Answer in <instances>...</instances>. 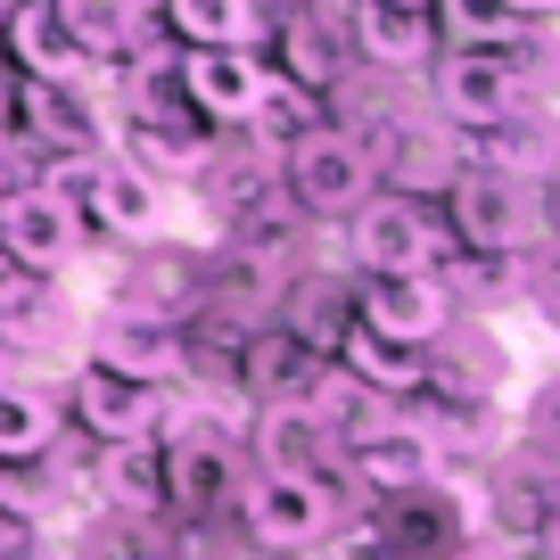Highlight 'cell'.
<instances>
[{
    "label": "cell",
    "instance_id": "cell-1",
    "mask_svg": "<svg viewBox=\"0 0 560 560\" xmlns=\"http://www.w3.org/2000/svg\"><path fill=\"white\" fill-rule=\"evenodd\" d=\"M280 198L298 214H322V223H347L363 198H380V182H371V158H363V140L338 132V124H322V132H305L289 158L272 165Z\"/></svg>",
    "mask_w": 560,
    "mask_h": 560
},
{
    "label": "cell",
    "instance_id": "cell-2",
    "mask_svg": "<svg viewBox=\"0 0 560 560\" xmlns=\"http://www.w3.org/2000/svg\"><path fill=\"white\" fill-rule=\"evenodd\" d=\"M0 363L9 371H83V322L50 280H0Z\"/></svg>",
    "mask_w": 560,
    "mask_h": 560
},
{
    "label": "cell",
    "instance_id": "cell-3",
    "mask_svg": "<svg viewBox=\"0 0 560 560\" xmlns=\"http://www.w3.org/2000/svg\"><path fill=\"white\" fill-rule=\"evenodd\" d=\"M347 256L363 280H404V272H438L445 264V240L429 231V214H420V198H363V207L347 214Z\"/></svg>",
    "mask_w": 560,
    "mask_h": 560
},
{
    "label": "cell",
    "instance_id": "cell-4",
    "mask_svg": "<svg viewBox=\"0 0 560 560\" xmlns=\"http://www.w3.org/2000/svg\"><path fill=\"white\" fill-rule=\"evenodd\" d=\"M0 247H9V272H25V280L67 272L74 247H83V207L67 190H50V182H18L0 198Z\"/></svg>",
    "mask_w": 560,
    "mask_h": 560
},
{
    "label": "cell",
    "instance_id": "cell-5",
    "mask_svg": "<svg viewBox=\"0 0 560 560\" xmlns=\"http://www.w3.org/2000/svg\"><path fill=\"white\" fill-rule=\"evenodd\" d=\"M83 363L91 371H116V380L140 387H174L190 371V338L158 314H132V305H107L100 322H83Z\"/></svg>",
    "mask_w": 560,
    "mask_h": 560
},
{
    "label": "cell",
    "instance_id": "cell-6",
    "mask_svg": "<svg viewBox=\"0 0 560 560\" xmlns=\"http://www.w3.org/2000/svg\"><path fill=\"white\" fill-rule=\"evenodd\" d=\"M536 91L520 74V42L511 50H445V67H438V124L445 132H487V124H503Z\"/></svg>",
    "mask_w": 560,
    "mask_h": 560
},
{
    "label": "cell",
    "instance_id": "cell-7",
    "mask_svg": "<svg viewBox=\"0 0 560 560\" xmlns=\"http://www.w3.org/2000/svg\"><path fill=\"white\" fill-rule=\"evenodd\" d=\"M445 198H454V240L470 247V256H527V247H536V190H527V182L462 165V174L445 182Z\"/></svg>",
    "mask_w": 560,
    "mask_h": 560
},
{
    "label": "cell",
    "instance_id": "cell-8",
    "mask_svg": "<svg viewBox=\"0 0 560 560\" xmlns=\"http://www.w3.org/2000/svg\"><path fill=\"white\" fill-rule=\"evenodd\" d=\"M330 527H338V487L330 478H272V470L247 478V536H256L264 552L298 560V552H314Z\"/></svg>",
    "mask_w": 560,
    "mask_h": 560
},
{
    "label": "cell",
    "instance_id": "cell-9",
    "mask_svg": "<svg viewBox=\"0 0 560 560\" xmlns=\"http://www.w3.org/2000/svg\"><path fill=\"white\" fill-rule=\"evenodd\" d=\"M354 140H363V158H371V182H396V198L445 190V182L462 174V140L445 132V124H429V116H380Z\"/></svg>",
    "mask_w": 560,
    "mask_h": 560
},
{
    "label": "cell",
    "instance_id": "cell-10",
    "mask_svg": "<svg viewBox=\"0 0 560 560\" xmlns=\"http://www.w3.org/2000/svg\"><path fill=\"white\" fill-rule=\"evenodd\" d=\"M74 207H91V223L107 231V240H132V247H158L165 231V182H149L140 165H124L116 149H100L83 174V198Z\"/></svg>",
    "mask_w": 560,
    "mask_h": 560
},
{
    "label": "cell",
    "instance_id": "cell-11",
    "mask_svg": "<svg viewBox=\"0 0 560 560\" xmlns=\"http://www.w3.org/2000/svg\"><path fill=\"white\" fill-rule=\"evenodd\" d=\"M363 330H380V338H396V347H412V354H429L445 330H454V289H445L438 272H404V280H371L363 289Z\"/></svg>",
    "mask_w": 560,
    "mask_h": 560
},
{
    "label": "cell",
    "instance_id": "cell-12",
    "mask_svg": "<svg viewBox=\"0 0 560 560\" xmlns=\"http://www.w3.org/2000/svg\"><path fill=\"white\" fill-rule=\"evenodd\" d=\"M18 132H34V149L50 158H100L107 107L91 83H25L18 91Z\"/></svg>",
    "mask_w": 560,
    "mask_h": 560
},
{
    "label": "cell",
    "instance_id": "cell-13",
    "mask_svg": "<svg viewBox=\"0 0 560 560\" xmlns=\"http://www.w3.org/2000/svg\"><path fill=\"white\" fill-rule=\"evenodd\" d=\"M174 74H182V107L198 124H247L256 100H264V58L256 50H182Z\"/></svg>",
    "mask_w": 560,
    "mask_h": 560
},
{
    "label": "cell",
    "instance_id": "cell-14",
    "mask_svg": "<svg viewBox=\"0 0 560 560\" xmlns=\"http://www.w3.org/2000/svg\"><path fill=\"white\" fill-rule=\"evenodd\" d=\"M67 404H74V420H83L100 445H124V438H158V420H165V404H174V396L83 363V371L67 380Z\"/></svg>",
    "mask_w": 560,
    "mask_h": 560
},
{
    "label": "cell",
    "instance_id": "cell-15",
    "mask_svg": "<svg viewBox=\"0 0 560 560\" xmlns=\"http://www.w3.org/2000/svg\"><path fill=\"white\" fill-rule=\"evenodd\" d=\"M454 140H462V165H478V174L527 182V190L552 174V116H544L536 100L511 107V116H503V124H487V132H454Z\"/></svg>",
    "mask_w": 560,
    "mask_h": 560
},
{
    "label": "cell",
    "instance_id": "cell-16",
    "mask_svg": "<svg viewBox=\"0 0 560 560\" xmlns=\"http://www.w3.org/2000/svg\"><path fill=\"white\" fill-rule=\"evenodd\" d=\"M50 18L83 67H124L149 42V0H50Z\"/></svg>",
    "mask_w": 560,
    "mask_h": 560
},
{
    "label": "cell",
    "instance_id": "cell-17",
    "mask_svg": "<svg viewBox=\"0 0 560 560\" xmlns=\"http://www.w3.org/2000/svg\"><path fill=\"white\" fill-rule=\"evenodd\" d=\"M256 470L272 478H330L338 487V445L305 404H264L256 412Z\"/></svg>",
    "mask_w": 560,
    "mask_h": 560
},
{
    "label": "cell",
    "instance_id": "cell-18",
    "mask_svg": "<svg viewBox=\"0 0 560 560\" xmlns=\"http://www.w3.org/2000/svg\"><path fill=\"white\" fill-rule=\"evenodd\" d=\"M429 9H380V0H354L347 9V58L363 67H387V74H412L429 67Z\"/></svg>",
    "mask_w": 560,
    "mask_h": 560
},
{
    "label": "cell",
    "instance_id": "cell-19",
    "mask_svg": "<svg viewBox=\"0 0 560 560\" xmlns=\"http://www.w3.org/2000/svg\"><path fill=\"white\" fill-rule=\"evenodd\" d=\"M338 462H347L363 487H380V494H412V487H429V478H438V445H429V429H420V420H387L380 438L347 445Z\"/></svg>",
    "mask_w": 560,
    "mask_h": 560
},
{
    "label": "cell",
    "instance_id": "cell-20",
    "mask_svg": "<svg viewBox=\"0 0 560 560\" xmlns=\"http://www.w3.org/2000/svg\"><path fill=\"white\" fill-rule=\"evenodd\" d=\"M338 371H347V380H363L371 396L404 404L420 380H429V354H412V347H396V338H380V330H363V322H347V338H338Z\"/></svg>",
    "mask_w": 560,
    "mask_h": 560
},
{
    "label": "cell",
    "instance_id": "cell-21",
    "mask_svg": "<svg viewBox=\"0 0 560 560\" xmlns=\"http://www.w3.org/2000/svg\"><path fill=\"white\" fill-rule=\"evenodd\" d=\"M264 25L272 18L256 0H165V34L190 42V50H256Z\"/></svg>",
    "mask_w": 560,
    "mask_h": 560
},
{
    "label": "cell",
    "instance_id": "cell-22",
    "mask_svg": "<svg viewBox=\"0 0 560 560\" xmlns=\"http://www.w3.org/2000/svg\"><path fill=\"white\" fill-rule=\"evenodd\" d=\"M100 494L132 520L165 511V462H158V438H124V445H100Z\"/></svg>",
    "mask_w": 560,
    "mask_h": 560
},
{
    "label": "cell",
    "instance_id": "cell-23",
    "mask_svg": "<svg viewBox=\"0 0 560 560\" xmlns=\"http://www.w3.org/2000/svg\"><path fill=\"white\" fill-rule=\"evenodd\" d=\"M305 371H314V347H305L298 330H256L247 338V387H256L264 404H298Z\"/></svg>",
    "mask_w": 560,
    "mask_h": 560
},
{
    "label": "cell",
    "instance_id": "cell-24",
    "mask_svg": "<svg viewBox=\"0 0 560 560\" xmlns=\"http://www.w3.org/2000/svg\"><path fill=\"white\" fill-rule=\"evenodd\" d=\"M429 34L454 42V50H511L527 34L503 0H429Z\"/></svg>",
    "mask_w": 560,
    "mask_h": 560
},
{
    "label": "cell",
    "instance_id": "cell-25",
    "mask_svg": "<svg viewBox=\"0 0 560 560\" xmlns=\"http://www.w3.org/2000/svg\"><path fill=\"white\" fill-rule=\"evenodd\" d=\"M58 404L42 387H0V462H50Z\"/></svg>",
    "mask_w": 560,
    "mask_h": 560
},
{
    "label": "cell",
    "instance_id": "cell-26",
    "mask_svg": "<svg viewBox=\"0 0 560 560\" xmlns=\"http://www.w3.org/2000/svg\"><path fill=\"white\" fill-rule=\"evenodd\" d=\"M544 494H552V478H544L536 462L503 470V478H494V503H487L494 536H511V544H536V536H544Z\"/></svg>",
    "mask_w": 560,
    "mask_h": 560
},
{
    "label": "cell",
    "instance_id": "cell-27",
    "mask_svg": "<svg viewBox=\"0 0 560 560\" xmlns=\"http://www.w3.org/2000/svg\"><path fill=\"white\" fill-rule=\"evenodd\" d=\"M0 560H67V552H58L50 527H9L0 520Z\"/></svg>",
    "mask_w": 560,
    "mask_h": 560
},
{
    "label": "cell",
    "instance_id": "cell-28",
    "mask_svg": "<svg viewBox=\"0 0 560 560\" xmlns=\"http://www.w3.org/2000/svg\"><path fill=\"white\" fill-rule=\"evenodd\" d=\"M18 182H34V165H25V140H9V132H0V198L18 190Z\"/></svg>",
    "mask_w": 560,
    "mask_h": 560
},
{
    "label": "cell",
    "instance_id": "cell-29",
    "mask_svg": "<svg viewBox=\"0 0 560 560\" xmlns=\"http://www.w3.org/2000/svg\"><path fill=\"white\" fill-rule=\"evenodd\" d=\"M503 9H511V18H520V25H544V18H552V9H560V0H503Z\"/></svg>",
    "mask_w": 560,
    "mask_h": 560
},
{
    "label": "cell",
    "instance_id": "cell-30",
    "mask_svg": "<svg viewBox=\"0 0 560 560\" xmlns=\"http://www.w3.org/2000/svg\"><path fill=\"white\" fill-rule=\"evenodd\" d=\"M380 9H429V0H380Z\"/></svg>",
    "mask_w": 560,
    "mask_h": 560
},
{
    "label": "cell",
    "instance_id": "cell-31",
    "mask_svg": "<svg viewBox=\"0 0 560 560\" xmlns=\"http://www.w3.org/2000/svg\"><path fill=\"white\" fill-rule=\"evenodd\" d=\"M9 9H18V0H0V25H9Z\"/></svg>",
    "mask_w": 560,
    "mask_h": 560
},
{
    "label": "cell",
    "instance_id": "cell-32",
    "mask_svg": "<svg viewBox=\"0 0 560 560\" xmlns=\"http://www.w3.org/2000/svg\"><path fill=\"white\" fill-rule=\"evenodd\" d=\"M0 280H9V247H0Z\"/></svg>",
    "mask_w": 560,
    "mask_h": 560
},
{
    "label": "cell",
    "instance_id": "cell-33",
    "mask_svg": "<svg viewBox=\"0 0 560 560\" xmlns=\"http://www.w3.org/2000/svg\"><path fill=\"white\" fill-rule=\"evenodd\" d=\"M0 387H18V380H9V363H0Z\"/></svg>",
    "mask_w": 560,
    "mask_h": 560
},
{
    "label": "cell",
    "instance_id": "cell-34",
    "mask_svg": "<svg viewBox=\"0 0 560 560\" xmlns=\"http://www.w3.org/2000/svg\"><path fill=\"white\" fill-rule=\"evenodd\" d=\"M18 9H34V0H18Z\"/></svg>",
    "mask_w": 560,
    "mask_h": 560
},
{
    "label": "cell",
    "instance_id": "cell-35",
    "mask_svg": "<svg viewBox=\"0 0 560 560\" xmlns=\"http://www.w3.org/2000/svg\"><path fill=\"white\" fill-rule=\"evenodd\" d=\"M536 560H544V552H536Z\"/></svg>",
    "mask_w": 560,
    "mask_h": 560
}]
</instances>
